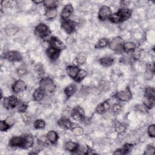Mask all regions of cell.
I'll return each instance as SVG.
<instances>
[{
  "mask_svg": "<svg viewBox=\"0 0 155 155\" xmlns=\"http://www.w3.org/2000/svg\"><path fill=\"white\" fill-rule=\"evenodd\" d=\"M39 88L42 89L45 93L52 94L56 88V85L50 78L46 77L42 78L39 82Z\"/></svg>",
  "mask_w": 155,
  "mask_h": 155,
  "instance_id": "obj_1",
  "label": "cell"
},
{
  "mask_svg": "<svg viewBox=\"0 0 155 155\" xmlns=\"http://www.w3.org/2000/svg\"><path fill=\"white\" fill-rule=\"evenodd\" d=\"M50 31L49 27L44 23H41L36 26L35 29V35L41 38H44L50 35Z\"/></svg>",
  "mask_w": 155,
  "mask_h": 155,
  "instance_id": "obj_2",
  "label": "cell"
},
{
  "mask_svg": "<svg viewBox=\"0 0 155 155\" xmlns=\"http://www.w3.org/2000/svg\"><path fill=\"white\" fill-rule=\"evenodd\" d=\"M4 58L10 62H19L22 60L23 57L21 53L17 51H7L4 53Z\"/></svg>",
  "mask_w": 155,
  "mask_h": 155,
  "instance_id": "obj_3",
  "label": "cell"
},
{
  "mask_svg": "<svg viewBox=\"0 0 155 155\" xmlns=\"http://www.w3.org/2000/svg\"><path fill=\"white\" fill-rule=\"evenodd\" d=\"M123 40L120 37H116L113 38L109 42L110 48L115 52H120L123 49Z\"/></svg>",
  "mask_w": 155,
  "mask_h": 155,
  "instance_id": "obj_4",
  "label": "cell"
},
{
  "mask_svg": "<svg viewBox=\"0 0 155 155\" xmlns=\"http://www.w3.org/2000/svg\"><path fill=\"white\" fill-rule=\"evenodd\" d=\"M112 14L111 9L106 6H102L98 12V18L101 21H105L107 19H109Z\"/></svg>",
  "mask_w": 155,
  "mask_h": 155,
  "instance_id": "obj_5",
  "label": "cell"
},
{
  "mask_svg": "<svg viewBox=\"0 0 155 155\" xmlns=\"http://www.w3.org/2000/svg\"><path fill=\"white\" fill-rule=\"evenodd\" d=\"M76 24L72 20H64L61 24V27L67 34H71L75 32Z\"/></svg>",
  "mask_w": 155,
  "mask_h": 155,
  "instance_id": "obj_6",
  "label": "cell"
},
{
  "mask_svg": "<svg viewBox=\"0 0 155 155\" xmlns=\"http://www.w3.org/2000/svg\"><path fill=\"white\" fill-rule=\"evenodd\" d=\"M18 101L19 100L16 97L12 96L4 98L3 101V104L6 109H12L16 107Z\"/></svg>",
  "mask_w": 155,
  "mask_h": 155,
  "instance_id": "obj_7",
  "label": "cell"
},
{
  "mask_svg": "<svg viewBox=\"0 0 155 155\" xmlns=\"http://www.w3.org/2000/svg\"><path fill=\"white\" fill-rule=\"evenodd\" d=\"M116 96L119 101L124 102L129 101L132 98V94L129 88H127L125 90L118 92Z\"/></svg>",
  "mask_w": 155,
  "mask_h": 155,
  "instance_id": "obj_8",
  "label": "cell"
},
{
  "mask_svg": "<svg viewBox=\"0 0 155 155\" xmlns=\"http://www.w3.org/2000/svg\"><path fill=\"white\" fill-rule=\"evenodd\" d=\"M50 47H52L59 51L64 49L65 45L59 38L56 37H52L49 41Z\"/></svg>",
  "mask_w": 155,
  "mask_h": 155,
  "instance_id": "obj_9",
  "label": "cell"
},
{
  "mask_svg": "<svg viewBox=\"0 0 155 155\" xmlns=\"http://www.w3.org/2000/svg\"><path fill=\"white\" fill-rule=\"evenodd\" d=\"M23 144L22 148L27 149L34 146L35 141H34V137L32 135L26 134L24 136H23Z\"/></svg>",
  "mask_w": 155,
  "mask_h": 155,
  "instance_id": "obj_10",
  "label": "cell"
},
{
  "mask_svg": "<svg viewBox=\"0 0 155 155\" xmlns=\"http://www.w3.org/2000/svg\"><path fill=\"white\" fill-rule=\"evenodd\" d=\"M73 12V7L71 4H68L66 5L63 10H62L61 13V17L64 20H67L72 15Z\"/></svg>",
  "mask_w": 155,
  "mask_h": 155,
  "instance_id": "obj_11",
  "label": "cell"
},
{
  "mask_svg": "<svg viewBox=\"0 0 155 155\" xmlns=\"http://www.w3.org/2000/svg\"><path fill=\"white\" fill-rule=\"evenodd\" d=\"M26 88V84L25 82L22 80H18L12 86V90L15 94H20V93L24 91Z\"/></svg>",
  "mask_w": 155,
  "mask_h": 155,
  "instance_id": "obj_12",
  "label": "cell"
},
{
  "mask_svg": "<svg viewBox=\"0 0 155 155\" xmlns=\"http://www.w3.org/2000/svg\"><path fill=\"white\" fill-rule=\"evenodd\" d=\"M110 108V103L107 101H105L99 104L97 106L96 108V111L97 113L99 114H104L107 111L109 110Z\"/></svg>",
  "mask_w": 155,
  "mask_h": 155,
  "instance_id": "obj_13",
  "label": "cell"
},
{
  "mask_svg": "<svg viewBox=\"0 0 155 155\" xmlns=\"http://www.w3.org/2000/svg\"><path fill=\"white\" fill-rule=\"evenodd\" d=\"M58 125L63 129H70L72 127V123L67 118H63L59 119Z\"/></svg>",
  "mask_w": 155,
  "mask_h": 155,
  "instance_id": "obj_14",
  "label": "cell"
},
{
  "mask_svg": "<svg viewBox=\"0 0 155 155\" xmlns=\"http://www.w3.org/2000/svg\"><path fill=\"white\" fill-rule=\"evenodd\" d=\"M23 144V137L14 136L10 139L9 144L12 147H22Z\"/></svg>",
  "mask_w": 155,
  "mask_h": 155,
  "instance_id": "obj_15",
  "label": "cell"
},
{
  "mask_svg": "<svg viewBox=\"0 0 155 155\" xmlns=\"http://www.w3.org/2000/svg\"><path fill=\"white\" fill-rule=\"evenodd\" d=\"M60 52L61 51L56 50V49H54L52 47H49L46 53H47L48 56L49 57V59H50L51 60L55 61V60H56L58 58V57L59 56Z\"/></svg>",
  "mask_w": 155,
  "mask_h": 155,
  "instance_id": "obj_16",
  "label": "cell"
},
{
  "mask_svg": "<svg viewBox=\"0 0 155 155\" xmlns=\"http://www.w3.org/2000/svg\"><path fill=\"white\" fill-rule=\"evenodd\" d=\"M122 18L123 21L129 19L132 16V10L128 8L123 7L118 12Z\"/></svg>",
  "mask_w": 155,
  "mask_h": 155,
  "instance_id": "obj_17",
  "label": "cell"
},
{
  "mask_svg": "<svg viewBox=\"0 0 155 155\" xmlns=\"http://www.w3.org/2000/svg\"><path fill=\"white\" fill-rule=\"evenodd\" d=\"M99 63L105 67H108L114 63V59L111 56L102 57L99 59Z\"/></svg>",
  "mask_w": 155,
  "mask_h": 155,
  "instance_id": "obj_18",
  "label": "cell"
},
{
  "mask_svg": "<svg viewBox=\"0 0 155 155\" xmlns=\"http://www.w3.org/2000/svg\"><path fill=\"white\" fill-rule=\"evenodd\" d=\"M19 30V29L17 26L13 25V24H9L7 26L5 29V33L6 35L9 36H13L15 35H16Z\"/></svg>",
  "mask_w": 155,
  "mask_h": 155,
  "instance_id": "obj_19",
  "label": "cell"
},
{
  "mask_svg": "<svg viewBox=\"0 0 155 155\" xmlns=\"http://www.w3.org/2000/svg\"><path fill=\"white\" fill-rule=\"evenodd\" d=\"M77 90V87L75 84H71L67 86L64 89V93L66 97L69 98L73 96Z\"/></svg>",
  "mask_w": 155,
  "mask_h": 155,
  "instance_id": "obj_20",
  "label": "cell"
},
{
  "mask_svg": "<svg viewBox=\"0 0 155 155\" xmlns=\"http://www.w3.org/2000/svg\"><path fill=\"white\" fill-rule=\"evenodd\" d=\"M45 91L41 89V88H37L35 90L34 94H33V98L36 101H41L43 99L44 95H45Z\"/></svg>",
  "mask_w": 155,
  "mask_h": 155,
  "instance_id": "obj_21",
  "label": "cell"
},
{
  "mask_svg": "<svg viewBox=\"0 0 155 155\" xmlns=\"http://www.w3.org/2000/svg\"><path fill=\"white\" fill-rule=\"evenodd\" d=\"M79 148V144L72 141L67 142L64 145V148L70 152H75Z\"/></svg>",
  "mask_w": 155,
  "mask_h": 155,
  "instance_id": "obj_22",
  "label": "cell"
},
{
  "mask_svg": "<svg viewBox=\"0 0 155 155\" xmlns=\"http://www.w3.org/2000/svg\"><path fill=\"white\" fill-rule=\"evenodd\" d=\"M154 103H155L154 97H145L143 99L144 105L146 108H148V109H151V108H152L154 105Z\"/></svg>",
  "mask_w": 155,
  "mask_h": 155,
  "instance_id": "obj_23",
  "label": "cell"
},
{
  "mask_svg": "<svg viewBox=\"0 0 155 155\" xmlns=\"http://www.w3.org/2000/svg\"><path fill=\"white\" fill-rule=\"evenodd\" d=\"M80 69L77 66H70L67 67V72L70 77L74 79L76 78L78 73Z\"/></svg>",
  "mask_w": 155,
  "mask_h": 155,
  "instance_id": "obj_24",
  "label": "cell"
},
{
  "mask_svg": "<svg viewBox=\"0 0 155 155\" xmlns=\"http://www.w3.org/2000/svg\"><path fill=\"white\" fill-rule=\"evenodd\" d=\"M47 139L50 143L55 144L58 139V135L55 131L51 130L48 133Z\"/></svg>",
  "mask_w": 155,
  "mask_h": 155,
  "instance_id": "obj_25",
  "label": "cell"
},
{
  "mask_svg": "<svg viewBox=\"0 0 155 155\" xmlns=\"http://www.w3.org/2000/svg\"><path fill=\"white\" fill-rule=\"evenodd\" d=\"M58 15V11L56 8L48 9L45 12V17L48 20H53Z\"/></svg>",
  "mask_w": 155,
  "mask_h": 155,
  "instance_id": "obj_26",
  "label": "cell"
},
{
  "mask_svg": "<svg viewBox=\"0 0 155 155\" xmlns=\"http://www.w3.org/2000/svg\"><path fill=\"white\" fill-rule=\"evenodd\" d=\"M115 129L118 133L122 134L126 131L127 127L125 124H124L122 123H121L119 122H116L115 124Z\"/></svg>",
  "mask_w": 155,
  "mask_h": 155,
  "instance_id": "obj_27",
  "label": "cell"
},
{
  "mask_svg": "<svg viewBox=\"0 0 155 155\" xmlns=\"http://www.w3.org/2000/svg\"><path fill=\"white\" fill-rule=\"evenodd\" d=\"M136 45L133 42H127L123 44V50L126 52H129L136 49Z\"/></svg>",
  "mask_w": 155,
  "mask_h": 155,
  "instance_id": "obj_28",
  "label": "cell"
},
{
  "mask_svg": "<svg viewBox=\"0 0 155 155\" xmlns=\"http://www.w3.org/2000/svg\"><path fill=\"white\" fill-rule=\"evenodd\" d=\"M87 60V54L85 53H80L76 57V61L78 65L84 64Z\"/></svg>",
  "mask_w": 155,
  "mask_h": 155,
  "instance_id": "obj_29",
  "label": "cell"
},
{
  "mask_svg": "<svg viewBox=\"0 0 155 155\" xmlns=\"http://www.w3.org/2000/svg\"><path fill=\"white\" fill-rule=\"evenodd\" d=\"M87 72L85 70H80L78 73L76 78H75V80L77 82V83H80L87 76Z\"/></svg>",
  "mask_w": 155,
  "mask_h": 155,
  "instance_id": "obj_30",
  "label": "cell"
},
{
  "mask_svg": "<svg viewBox=\"0 0 155 155\" xmlns=\"http://www.w3.org/2000/svg\"><path fill=\"white\" fill-rule=\"evenodd\" d=\"M110 21L113 23H119L123 21L122 17L118 12L112 13L109 18Z\"/></svg>",
  "mask_w": 155,
  "mask_h": 155,
  "instance_id": "obj_31",
  "label": "cell"
},
{
  "mask_svg": "<svg viewBox=\"0 0 155 155\" xmlns=\"http://www.w3.org/2000/svg\"><path fill=\"white\" fill-rule=\"evenodd\" d=\"M109 44V41L107 38H101L96 44V48L97 49H102L104 48Z\"/></svg>",
  "mask_w": 155,
  "mask_h": 155,
  "instance_id": "obj_32",
  "label": "cell"
},
{
  "mask_svg": "<svg viewBox=\"0 0 155 155\" xmlns=\"http://www.w3.org/2000/svg\"><path fill=\"white\" fill-rule=\"evenodd\" d=\"M15 108H17V110L20 112V113H24L26 111L27 108V105L24 102H23L21 101H18V102L17 103L16 107H15Z\"/></svg>",
  "mask_w": 155,
  "mask_h": 155,
  "instance_id": "obj_33",
  "label": "cell"
},
{
  "mask_svg": "<svg viewBox=\"0 0 155 155\" xmlns=\"http://www.w3.org/2000/svg\"><path fill=\"white\" fill-rule=\"evenodd\" d=\"M57 3L58 2L55 0H46V1H44L43 4L48 9H50L56 8L57 6Z\"/></svg>",
  "mask_w": 155,
  "mask_h": 155,
  "instance_id": "obj_34",
  "label": "cell"
},
{
  "mask_svg": "<svg viewBox=\"0 0 155 155\" xmlns=\"http://www.w3.org/2000/svg\"><path fill=\"white\" fill-rule=\"evenodd\" d=\"M45 126V122L42 119H37L34 122V127L36 129H42Z\"/></svg>",
  "mask_w": 155,
  "mask_h": 155,
  "instance_id": "obj_35",
  "label": "cell"
},
{
  "mask_svg": "<svg viewBox=\"0 0 155 155\" xmlns=\"http://www.w3.org/2000/svg\"><path fill=\"white\" fill-rule=\"evenodd\" d=\"M72 130L76 136H81L84 133L83 129L80 126H76L73 127Z\"/></svg>",
  "mask_w": 155,
  "mask_h": 155,
  "instance_id": "obj_36",
  "label": "cell"
},
{
  "mask_svg": "<svg viewBox=\"0 0 155 155\" xmlns=\"http://www.w3.org/2000/svg\"><path fill=\"white\" fill-rule=\"evenodd\" d=\"M154 89L151 87H148L145 90V97H154Z\"/></svg>",
  "mask_w": 155,
  "mask_h": 155,
  "instance_id": "obj_37",
  "label": "cell"
},
{
  "mask_svg": "<svg viewBox=\"0 0 155 155\" xmlns=\"http://www.w3.org/2000/svg\"><path fill=\"white\" fill-rule=\"evenodd\" d=\"M71 116L72 117V118L75 120V121H81L83 120V118L84 116H83L82 115H81L80 113H78V112H76V111H75L73 109L72 110V114H71Z\"/></svg>",
  "mask_w": 155,
  "mask_h": 155,
  "instance_id": "obj_38",
  "label": "cell"
},
{
  "mask_svg": "<svg viewBox=\"0 0 155 155\" xmlns=\"http://www.w3.org/2000/svg\"><path fill=\"white\" fill-rule=\"evenodd\" d=\"M133 147V145L132 144H126L124 145L123 147L122 148V149L124 151V153L127 154V153H130L132 151Z\"/></svg>",
  "mask_w": 155,
  "mask_h": 155,
  "instance_id": "obj_39",
  "label": "cell"
},
{
  "mask_svg": "<svg viewBox=\"0 0 155 155\" xmlns=\"http://www.w3.org/2000/svg\"><path fill=\"white\" fill-rule=\"evenodd\" d=\"M21 118L24 123H26V124L30 123V120H31V117L29 113H26V112L24 113H22Z\"/></svg>",
  "mask_w": 155,
  "mask_h": 155,
  "instance_id": "obj_40",
  "label": "cell"
},
{
  "mask_svg": "<svg viewBox=\"0 0 155 155\" xmlns=\"http://www.w3.org/2000/svg\"><path fill=\"white\" fill-rule=\"evenodd\" d=\"M148 134L151 137H154L155 136V126L154 124L150 125L148 127Z\"/></svg>",
  "mask_w": 155,
  "mask_h": 155,
  "instance_id": "obj_41",
  "label": "cell"
},
{
  "mask_svg": "<svg viewBox=\"0 0 155 155\" xmlns=\"http://www.w3.org/2000/svg\"><path fill=\"white\" fill-rule=\"evenodd\" d=\"M10 127L6 122L5 121H1L0 124V129L1 132H6L9 129Z\"/></svg>",
  "mask_w": 155,
  "mask_h": 155,
  "instance_id": "obj_42",
  "label": "cell"
},
{
  "mask_svg": "<svg viewBox=\"0 0 155 155\" xmlns=\"http://www.w3.org/2000/svg\"><path fill=\"white\" fill-rule=\"evenodd\" d=\"M122 108V105L120 104H115L112 106V111L115 113H118L119 112H120Z\"/></svg>",
  "mask_w": 155,
  "mask_h": 155,
  "instance_id": "obj_43",
  "label": "cell"
},
{
  "mask_svg": "<svg viewBox=\"0 0 155 155\" xmlns=\"http://www.w3.org/2000/svg\"><path fill=\"white\" fill-rule=\"evenodd\" d=\"M5 121H6V122L7 124H8L10 127L12 126L14 124H15V118H14L13 116H8V117L6 119Z\"/></svg>",
  "mask_w": 155,
  "mask_h": 155,
  "instance_id": "obj_44",
  "label": "cell"
},
{
  "mask_svg": "<svg viewBox=\"0 0 155 155\" xmlns=\"http://www.w3.org/2000/svg\"><path fill=\"white\" fill-rule=\"evenodd\" d=\"M27 72V70L26 69V68L24 67H19L17 70V73L19 76H24V75H26Z\"/></svg>",
  "mask_w": 155,
  "mask_h": 155,
  "instance_id": "obj_45",
  "label": "cell"
},
{
  "mask_svg": "<svg viewBox=\"0 0 155 155\" xmlns=\"http://www.w3.org/2000/svg\"><path fill=\"white\" fill-rule=\"evenodd\" d=\"M73 110L75 111H76V112H78V113H80L81 115H82L83 116H84V111L83 110V108L82 107H81L80 106H76Z\"/></svg>",
  "mask_w": 155,
  "mask_h": 155,
  "instance_id": "obj_46",
  "label": "cell"
},
{
  "mask_svg": "<svg viewBox=\"0 0 155 155\" xmlns=\"http://www.w3.org/2000/svg\"><path fill=\"white\" fill-rule=\"evenodd\" d=\"M154 151H155V149H154V147L149 146V147H147L144 154H154Z\"/></svg>",
  "mask_w": 155,
  "mask_h": 155,
  "instance_id": "obj_47",
  "label": "cell"
},
{
  "mask_svg": "<svg viewBox=\"0 0 155 155\" xmlns=\"http://www.w3.org/2000/svg\"><path fill=\"white\" fill-rule=\"evenodd\" d=\"M72 110H73V109L72 110L71 108H66V109L63 113V115L64 116L63 118H67L69 116H71Z\"/></svg>",
  "mask_w": 155,
  "mask_h": 155,
  "instance_id": "obj_48",
  "label": "cell"
},
{
  "mask_svg": "<svg viewBox=\"0 0 155 155\" xmlns=\"http://www.w3.org/2000/svg\"><path fill=\"white\" fill-rule=\"evenodd\" d=\"M1 5L4 7L8 8L10 7L12 5H13V2L11 1H3L1 2Z\"/></svg>",
  "mask_w": 155,
  "mask_h": 155,
  "instance_id": "obj_49",
  "label": "cell"
},
{
  "mask_svg": "<svg viewBox=\"0 0 155 155\" xmlns=\"http://www.w3.org/2000/svg\"><path fill=\"white\" fill-rule=\"evenodd\" d=\"M153 73L154 72L150 71V70H147V72L145 73V78L147 80H151L152 78V77L153 76Z\"/></svg>",
  "mask_w": 155,
  "mask_h": 155,
  "instance_id": "obj_50",
  "label": "cell"
},
{
  "mask_svg": "<svg viewBox=\"0 0 155 155\" xmlns=\"http://www.w3.org/2000/svg\"><path fill=\"white\" fill-rule=\"evenodd\" d=\"M114 154H124V151L122 150V148H119L116 150H115V151L113 153Z\"/></svg>",
  "mask_w": 155,
  "mask_h": 155,
  "instance_id": "obj_51",
  "label": "cell"
},
{
  "mask_svg": "<svg viewBox=\"0 0 155 155\" xmlns=\"http://www.w3.org/2000/svg\"><path fill=\"white\" fill-rule=\"evenodd\" d=\"M33 2L35 3V4H41V3H44V1H41V0H36V1H33Z\"/></svg>",
  "mask_w": 155,
  "mask_h": 155,
  "instance_id": "obj_52",
  "label": "cell"
},
{
  "mask_svg": "<svg viewBox=\"0 0 155 155\" xmlns=\"http://www.w3.org/2000/svg\"><path fill=\"white\" fill-rule=\"evenodd\" d=\"M130 3V1H124L121 2V4H122V6H127Z\"/></svg>",
  "mask_w": 155,
  "mask_h": 155,
  "instance_id": "obj_53",
  "label": "cell"
}]
</instances>
